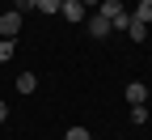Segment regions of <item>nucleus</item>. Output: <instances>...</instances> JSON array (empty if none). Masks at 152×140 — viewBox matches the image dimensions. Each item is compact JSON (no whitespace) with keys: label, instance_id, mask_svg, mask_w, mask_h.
Masks as SVG:
<instances>
[{"label":"nucleus","instance_id":"obj_1","mask_svg":"<svg viewBox=\"0 0 152 140\" xmlns=\"http://www.w3.org/2000/svg\"><path fill=\"white\" fill-rule=\"evenodd\" d=\"M21 34V13L9 9V13H0V38H17Z\"/></svg>","mask_w":152,"mask_h":140},{"label":"nucleus","instance_id":"obj_2","mask_svg":"<svg viewBox=\"0 0 152 140\" xmlns=\"http://www.w3.org/2000/svg\"><path fill=\"white\" fill-rule=\"evenodd\" d=\"M59 13H64V21H72V26H80L85 17H89V9L80 4V0H64V4H59Z\"/></svg>","mask_w":152,"mask_h":140},{"label":"nucleus","instance_id":"obj_3","mask_svg":"<svg viewBox=\"0 0 152 140\" xmlns=\"http://www.w3.org/2000/svg\"><path fill=\"white\" fill-rule=\"evenodd\" d=\"M85 21H89V38H110V34H114V30H110V21H106L102 13H93V17H85Z\"/></svg>","mask_w":152,"mask_h":140},{"label":"nucleus","instance_id":"obj_4","mask_svg":"<svg viewBox=\"0 0 152 140\" xmlns=\"http://www.w3.org/2000/svg\"><path fill=\"white\" fill-rule=\"evenodd\" d=\"M127 102H131V106H144V102H148V85H144V81H127Z\"/></svg>","mask_w":152,"mask_h":140},{"label":"nucleus","instance_id":"obj_5","mask_svg":"<svg viewBox=\"0 0 152 140\" xmlns=\"http://www.w3.org/2000/svg\"><path fill=\"white\" fill-rule=\"evenodd\" d=\"M131 43H148V26L144 21H135V17H127V30H123Z\"/></svg>","mask_w":152,"mask_h":140},{"label":"nucleus","instance_id":"obj_6","mask_svg":"<svg viewBox=\"0 0 152 140\" xmlns=\"http://www.w3.org/2000/svg\"><path fill=\"white\" fill-rule=\"evenodd\" d=\"M97 13L106 17V21H114V17H123L127 9H123V0H102V4H97Z\"/></svg>","mask_w":152,"mask_h":140},{"label":"nucleus","instance_id":"obj_7","mask_svg":"<svg viewBox=\"0 0 152 140\" xmlns=\"http://www.w3.org/2000/svg\"><path fill=\"white\" fill-rule=\"evenodd\" d=\"M38 89V76L34 72H17V93H34Z\"/></svg>","mask_w":152,"mask_h":140},{"label":"nucleus","instance_id":"obj_8","mask_svg":"<svg viewBox=\"0 0 152 140\" xmlns=\"http://www.w3.org/2000/svg\"><path fill=\"white\" fill-rule=\"evenodd\" d=\"M131 17H135V21H144V26H152V0H140Z\"/></svg>","mask_w":152,"mask_h":140},{"label":"nucleus","instance_id":"obj_9","mask_svg":"<svg viewBox=\"0 0 152 140\" xmlns=\"http://www.w3.org/2000/svg\"><path fill=\"white\" fill-rule=\"evenodd\" d=\"M13 51H17V43H13V38H0V64H9V59H13Z\"/></svg>","mask_w":152,"mask_h":140},{"label":"nucleus","instance_id":"obj_10","mask_svg":"<svg viewBox=\"0 0 152 140\" xmlns=\"http://www.w3.org/2000/svg\"><path fill=\"white\" fill-rule=\"evenodd\" d=\"M64 140H93V132L89 127H80V123H76V127H68V136Z\"/></svg>","mask_w":152,"mask_h":140},{"label":"nucleus","instance_id":"obj_11","mask_svg":"<svg viewBox=\"0 0 152 140\" xmlns=\"http://www.w3.org/2000/svg\"><path fill=\"white\" fill-rule=\"evenodd\" d=\"M131 123L144 127V123H148V106H131Z\"/></svg>","mask_w":152,"mask_h":140},{"label":"nucleus","instance_id":"obj_12","mask_svg":"<svg viewBox=\"0 0 152 140\" xmlns=\"http://www.w3.org/2000/svg\"><path fill=\"white\" fill-rule=\"evenodd\" d=\"M34 9H38V13H59V0H38Z\"/></svg>","mask_w":152,"mask_h":140},{"label":"nucleus","instance_id":"obj_13","mask_svg":"<svg viewBox=\"0 0 152 140\" xmlns=\"http://www.w3.org/2000/svg\"><path fill=\"white\" fill-rule=\"evenodd\" d=\"M13 4H17V9H34L38 0H13Z\"/></svg>","mask_w":152,"mask_h":140},{"label":"nucleus","instance_id":"obj_14","mask_svg":"<svg viewBox=\"0 0 152 140\" xmlns=\"http://www.w3.org/2000/svg\"><path fill=\"white\" fill-rule=\"evenodd\" d=\"M4 119H9V102H0V123H4Z\"/></svg>","mask_w":152,"mask_h":140},{"label":"nucleus","instance_id":"obj_15","mask_svg":"<svg viewBox=\"0 0 152 140\" xmlns=\"http://www.w3.org/2000/svg\"><path fill=\"white\" fill-rule=\"evenodd\" d=\"M80 4H85V9H89V4H93V9H97V4H102V0H80Z\"/></svg>","mask_w":152,"mask_h":140},{"label":"nucleus","instance_id":"obj_16","mask_svg":"<svg viewBox=\"0 0 152 140\" xmlns=\"http://www.w3.org/2000/svg\"><path fill=\"white\" fill-rule=\"evenodd\" d=\"M59 4H64V0H59Z\"/></svg>","mask_w":152,"mask_h":140}]
</instances>
